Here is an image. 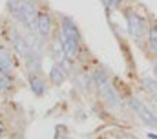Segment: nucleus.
<instances>
[{
  "mask_svg": "<svg viewBox=\"0 0 157 139\" xmlns=\"http://www.w3.org/2000/svg\"><path fill=\"white\" fill-rule=\"evenodd\" d=\"M130 106L133 108L135 115H137L144 125H148V126H157V117L154 115V112L143 103V101H139V99L133 97V99H130Z\"/></svg>",
  "mask_w": 157,
  "mask_h": 139,
  "instance_id": "nucleus-1",
  "label": "nucleus"
},
{
  "mask_svg": "<svg viewBox=\"0 0 157 139\" xmlns=\"http://www.w3.org/2000/svg\"><path fill=\"white\" fill-rule=\"evenodd\" d=\"M95 81H97V86H99L101 93L104 95V99H106L108 103H110V104H121V101H119V97H117V92L112 88V84L108 82L106 75H104L102 71H97Z\"/></svg>",
  "mask_w": 157,
  "mask_h": 139,
  "instance_id": "nucleus-2",
  "label": "nucleus"
},
{
  "mask_svg": "<svg viewBox=\"0 0 157 139\" xmlns=\"http://www.w3.org/2000/svg\"><path fill=\"white\" fill-rule=\"evenodd\" d=\"M126 20H128V28H130V33L133 35V37H141V35L146 31V22L139 17V15H135V13H126Z\"/></svg>",
  "mask_w": 157,
  "mask_h": 139,
  "instance_id": "nucleus-3",
  "label": "nucleus"
},
{
  "mask_svg": "<svg viewBox=\"0 0 157 139\" xmlns=\"http://www.w3.org/2000/svg\"><path fill=\"white\" fill-rule=\"evenodd\" d=\"M148 42H150L152 50L157 53V26H152L148 30Z\"/></svg>",
  "mask_w": 157,
  "mask_h": 139,
  "instance_id": "nucleus-4",
  "label": "nucleus"
},
{
  "mask_svg": "<svg viewBox=\"0 0 157 139\" xmlns=\"http://www.w3.org/2000/svg\"><path fill=\"white\" fill-rule=\"evenodd\" d=\"M143 84H144V88H146V90H148V92L157 99V81L155 79H144Z\"/></svg>",
  "mask_w": 157,
  "mask_h": 139,
  "instance_id": "nucleus-5",
  "label": "nucleus"
},
{
  "mask_svg": "<svg viewBox=\"0 0 157 139\" xmlns=\"http://www.w3.org/2000/svg\"><path fill=\"white\" fill-rule=\"evenodd\" d=\"M51 79H53V81L59 84V82H62V79H64V77H62V73H59V70L55 68L53 71H51Z\"/></svg>",
  "mask_w": 157,
  "mask_h": 139,
  "instance_id": "nucleus-6",
  "label": "nucleus"
},
{
  "mask_svg": "<svg viewBox=\"0 0 157 139\" xmlns=\"http://www.w3.org/2000/svg\"><path fill=\"white\" fill-rule=\"evenodd\" d=\"M33 86H35V93L40 95V93H42V84H40V81H35V82H33Z\"/></svg>",
  "mask_w": 157,
  "mask_h": 139,
  "instance_id": "nucleus-7",
  "label": "nucleus"
},
{
  "mask_svg": "<svg viewBox=\"0 0 157 139\" xmlns=\"http://www.w3.org/2000/svg\"><path fill=\"white\" fill-rule=\"evenodd\" d=\"M48 28H49V26H48V18H42V31L48 33Z\"/></svg>",
  "mask_w": 157,
  "mask_h": 139,
  "instance_id": "nucleus-8",
  "label": "nucleus"
},
{
  "mask_svg": "<svg viewBox=\"0 0 157 139\" xmlns=\"http://www.w3.org/2000/svg\"><path fill=\"white\" fill-rule=\"evenodd\" d=\"M154 73H155V77H157V61L154 62Z\"/></svg>",
  "mask_w": 157,
  "mask_h": 139,
  "instance_id": "nucleus-9",
  "label": "nucleus"
},
{
  "mask_svg": "<svg viewBox=\"0 0 157 139\" xmlns=\"http://www.w3.org/2000/svg\"><path fill=\"white\" fill-rule=\"evenodd\" d=\"M0 134H2V130H0Z\"/></svg>",
  "mask_w": 157,
  "mask_h": 139,
  "instance_id": "nucleus-10",
  "label": "nucleus"
}]
</instances>
